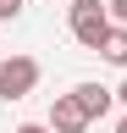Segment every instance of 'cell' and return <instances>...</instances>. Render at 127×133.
Wrapping results in <instances>:
<instances>
[{"mask_svg":"<svg viewBox=\"0 0 127 133\" xmlns=\"http://www.w3.org/2000/svg\"><path fill=\"white\" fill-rule=\"evenodd\" d=\"M105 11H110V28H127V0H105Z\"/></svg>","mask_w":127,"mask_h":133,"instance_id":"cell-6","label":"cell"},{"mask_svg":"<svg viewBox=\"0 0 127 133\" xmlns=\"http://www.w3.org/2000/svg\"><path fill=\"white\" fill-rule=\"evenodd\" d=\"M116 100H122V105H127V78H122V83H116Z\"/></svg>","mask_w":127,"mask_h":133,"instance_id":"cell-9","label":"cell"},{"mask_svg":"<svg viewBox=\"0 0 127 133\" xmlns=\"http://www.w3.org/2000/svg\"><path fill=\"white\" fill-rule=\"evenodd\" d=\"M17 133H50V122H22Z\"/></svg>","mask_w":127,"mask_h":133,"instance_id":"cell-8","label":"cell"},{"mask_svg":"<svg viewBox=\"0 0 127 133\" xmlns=\"http://www.w3.org/2000/svg\"><path fill=\"white\" fill-rule=\"evenodd\" d=\"M72 100L83 105V116L94 122V116H105V111H110V100H116V89H105V83H77V89H72Z\"/></svg>","mask_w":127,"mask_h":133,"instance_id":"cell-4","label":"cell"},{"mask_svg":"<svg viewBox=\"0 0 127 133\" xmlns=\"http://www.w3.org/2000/svg\"><path fill=\"white\" fill-rule=\"evenodd\" d=\"M116 133H127V116H122V122H116Z\"/></svg>","mask_w":127,"mask_h":133,"instance_id":"cell-10","label":"cell"},{"mask_svg":"<svg viewBox=\"0 0 127 133\" xmlns=\"http://www.w3.org/2000/svg\"><path fill=\"white\" fill-rule=\"evenodd\" d=\"M83 128H88L83 105H77L72 94H55V105H50V133H83Z\"/></svg>","mask_w":127,"mask_h":133,"instance_id":"cell-3","label":"cell"},{"mask_svg":"<svg viewBox=\"0 0 127 133\" xmlns=\"http://www.w3.org/2000/svg\"><path fill=\"white\" fill-rule=\"evenodd\" d=\"M66 22H72V39L83 44V50L100 56V44H105V33H110V11L100 6V0H72Z\"/></svg>","mask_w":127,"mask_h":133,"instance_id":"cell-1","label":"cell"},{"mask_svg":"<svg viewBox=\"0 0 127 133\" xmlns=\"http://www.w3.org/2000/svg\"><path fill=\"white\" fill-rule=\"evenodd\" d=\"M17 11H22V0H0V22H11Z\"/></svg>","mask_w":127,"mask_h":133,"instance_id":"cell-7","label":"cell"},{"mask_svg":"<svg viewBox=\"0 0 127 133\" xmlns=\"http://www.w3.org/2000/svg\"><path fill=\"white\" fill-rule=\"evenodd\" d=\"M100 56H105L110 66H127V28H110V33H105V44H100Z\"/></svg>","mask_w":127,"mask_h":133,"instance_id":"cell-5","label":"cell"},{"mask_svg":"<svg viewBox=\"0 0 127 133\" xmlns=\"http://www.w3.org/2000/svg\"><path fill=\"white\" fill-rule=\"evenodd\" d=\"M33 89H39V61L33 56H6L0 61V100L6 105L11 100H28Z\"/></svg>","mask_w":127,"mask_h":133,"instance_id":"cell-2","label":"cell"}]
</instances>
